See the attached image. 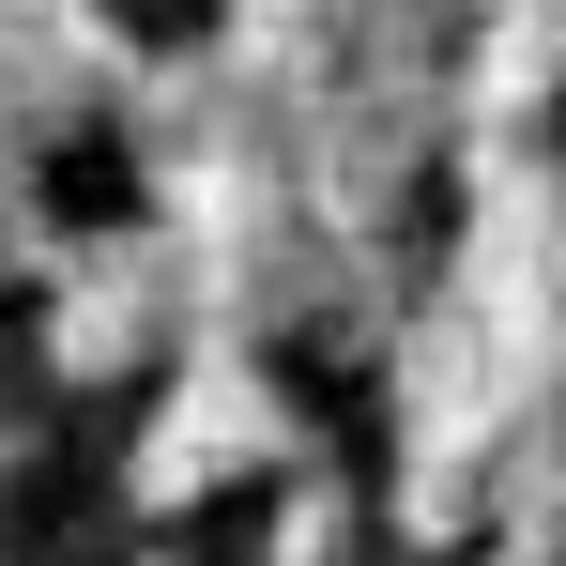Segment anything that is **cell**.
Instances as JSON below:
<instances>
[{
  "mask_svg": "<svg viewBox=\"0 0 566 566\" xmlns=\"http://www.w3.org/2000/svg\"><path fill=\"white\" fill-rule=\"evenodd\" d=\"M185 337V276L169 245H93V261H46V368L62 382H123Z\"/></svg>",
  "mask_w": 566,
  "mask_h": 566,
  "instance_id": "7a4b0ae2",
  "label": "cell"
},
{
  "mask_svg": "<svg viewBox=\"0 0 566 566\" xmlns=\"http://www.w3.org/2000/svg\"><path fill=\"white\" fill-rule=\"evenodd\" d=\"M291 460H306V413H291V382L261 368V353H230V337H199L185 368L154 382V429H138L123 490H138L154 521H185V505L245 490V474H291Z\"/></svg>",
  "mask_w": 566,
  "mask_h": 566,
  "instance_id": "6da1fadb",
  "label": "cell"
},
{
  "mask_svg": "<svg viewBox=\"0 0 566 566\" xmlns=\"http://www.w3.org/2000/svg\"><path fill=\"white\" fill-rule=\"evenodd\" d=\"M15 474H31V429H15V413H0V505H15Z\"/></svg>",
  "mask_w": 566,
  "mask_h": 566,
  "instance_id": "277c9868",
  "label": "cell"
},
{
  "mask_svg": "<svg viewBox=\"0 0 566 566\" xmlns=\"http://www.w3.org/2000/svg\"><path fill=\"white\" fill-rule=\"evenodd\" d=\"M138 566H185V552H138Z\"/></svg>",
  "mask_w": 566,
  "mask_h": 566,
  "instance_id": "5b68a950",
  "label": "cell"
},
{
  "mask_svg": "<svg viewBox=\"0 0 566 566\" xmlns=\"http://www.w3.org/2000/svg\"><path fill=\"white\" fill-rule=\"evenodd\" d=\"M353 552H368V505H353V474L291 460V474H276V566H353Z\"/></svg>",
  "mask_w": 566,
  "mask_h": 566,
  "instance_id": "3957f363",
  "label": "cell"
}]
</instances>
